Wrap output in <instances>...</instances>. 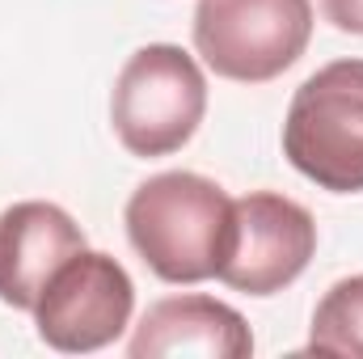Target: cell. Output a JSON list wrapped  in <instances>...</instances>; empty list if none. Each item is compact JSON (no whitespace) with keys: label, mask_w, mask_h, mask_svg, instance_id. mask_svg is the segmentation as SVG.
<instances>
[{"label":"cell","mask_w":363,"mask_h":359,"mask_svg":"<svg viewBox=\"0 0 363 359\" xmlns=\"http://www.w3.org/2000/svg\"><path fill=\"white\" fill-rule=\"evenodd\" d=\"M127 237L144 267L165 283H203L220 270L233 228L224 186L190 170L140 182L127 199Z\"/></svg>","instance_id":"6da1fadb"},{"label":"cell","mask_w":363,"mask_h":359,"mask_svg":"<svg viewBox=\"0 0 363 359\" xmlns=\"http://www.w3.org/2000/svg\"><path fill=\"white\" fill-rule=\"evenodd\" d=\"M89 250L81 224L43 199H26L0 211V300L34 313L43 287L72 254Z\"/></svg>","instance_id":"52a82bcc"},{"label":"cell","mask_w":363,"mask_h":359,"mask_svg":"<svg viewBox=\"0 0 363 359\" xmlns=\"http://www.w3.org/2000/svg\"><path fill=\"white\" fill-rule=\"evenodd\" d=\"M135 309V283L127 267L110 254L81 250L51 275L34 304L38 338L64 355H89L110 347Z\"/></svg>","instance_id":"5b68a950"},{"label":"cell","mask_w":363,"mask_h":359,"mask_svg":"<svg viewBox=\"0 0 363 359\" xmlns=\"http://www.w3.org/2000/svg\"><path fill=\"white\" fill-rule=\"evenodd\" d=\"M283 157L321 190H363V60H334L291 93Z\"/></svg>","instance_id":"7a4b0ae2"},{"label":"cell","mask_w":363,"mask_h":359,"mask_svg":"<svg viewBox=\"0 0 363 359\" xmlns=\"http://www.w3.org/2000/svg\"><path fill=\"white\" fill-rule=\"evenodd\" d=\"M325 21L342 34H363V0H317Z\"/></svg>","instance_id":"30bf717a"},{"label":"cell","mask_w":363,"mask_h":359,"mask_svg":"<svg viewBox=\"0 0 363 359\" xmlns=\"http://www.w3.org/2000/svg\"><path fill=\"white\" fill-rule=\"evenodd\" d=\"M317 254V224L308 207L287 194L254 190L233 203L228 250L216 279L245 296H274L296 283Z\"/></svg>","instance_id":"8992f818"},{"label":"cell","mask_w":363,"mask_h":359,"mask_svg":"<svg viewBox=\"0 0 363 359\" xmlns=\"http://www.w3.org/2000/svg\"><path fill=\"white\" fill-rule=\"evenodd\" d=\"M308 351L363 359V275L338 279L321 296L308 330Z\"/></svg>","instance_id":"9c48e42d"},{"label":"cell","mask_w":363,"mask_h":359,"mask_svg":"<svg viewBox=\"0 0 363 359\" xmlns=\"http://www.w3.org/2000/svg\"><path fill=\"white\" fill-rule=\"evenodd\" d=\"M131 359H174V355H199V359H250L254 355V334L245 326V317L216 300V296H165L157 300L131 343Z\"/></svg>","instance_id":"ba28073f"},{"label":"cell","mask_w":363,"mask_h":359,"mask_svg":"<svg viewBox=\"0 0 363 359\" xmlns=\"http://www.w3.org/2000/svg\"><path fill=\"white\" fill-rule=\"evenodd\" d=\"M308 38V0H199L194 9V51L224 81L262 85L283 77Z\"/></svg>","instance_id":"277c9868"},{"label":"cell","mask_w":363,"mask_h":359,"mask_svg":"<svg viewBox=\"0 0 363 359\" xmlns=\"http://www.w3.org/2000/svg\"><path fill=\"white\" fill-rule=\"evenodd\" d=\"M207 114V81L190 51L174 43L140 47L110 93V123L131 157H169Z\"/></svg>","instance_id":"3957f363"}]
</instances>
